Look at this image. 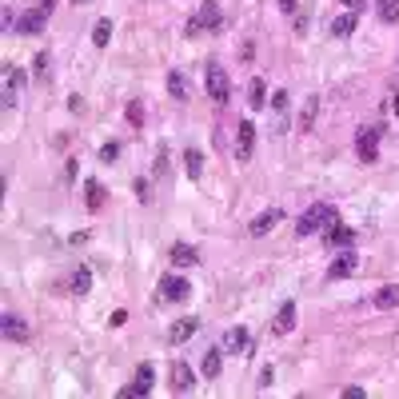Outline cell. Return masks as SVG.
Returning <instances> with one entry per match:
<instances>
[{"label": "cell", "mask_w": 399, "mask_h": 399, "mask_svg": "<svg viewBox=\"0 0 399 399\" xmlns=\"http://www.w3.org/2000/svg\"><path fill=\"white\" fill-rule=\"evenodd\" d=\"M328 224H335V208L331 204H311V208L300 216L296 224V235H311V232H324Z\"/></svg>", "instance_id": "6da1fadb"}, {"label": "cell", "mask_w": 399, "mask_h": 399, "mask_svg": "<svg viewBox=\"0 0 399 399\" xmlns=\"http://www.w3.org/2000/svg\"><path fill=\"white\" fill-rule=\"evenodd\" d=\"M379 132H383V128H359V132H355V156H359V160H363V164H376V156H379Z\"/></svg>", "instance_id": "7a4b0ae2"}, {"label": "cell", "mask_w": 399, "mask_h": 399, "mask_svg": "<svg viewBox=\"0 0 399 399\" xmlns=\"http://www.w3.org/2000/svg\"><path fill=\"white\" fill-rule=\"evenodd\" d=\"M152 383H156V368H152V363H140V368H136V379H132L128 387H120V399L148 396V391H152Z\"/></svg>", "instance_id": "3957f363"}, {"label": "cell", "mask_w": 399, "mask_h": 399, "mask_svg": "<svg viewBox=\"0 0 399 399\" xmlns=\"http://www.w3.org/2000/svg\"><path fill=\"white\" fill-rule=\"evenodd\" d=\"M208 96L216 104H228L232 100V80H228V72L220 68V64H208Z\"/></svg>", "instance_id": "277c9868"}, {"label": "cell", "mask_w": 399, "mask_h": 399, "mask_svg": "<svg viewBox=\"0 0 399 399\" xmlns=\"http://www.w3.org/2000/svg\"><path fill=\"white\" fill-rule=\"evenodd\" d=\"M188 296H192V283L184 276H164L160 280V300L164 304H184Z\"/></svg>", "instance_id": "5b68a950"}, {"label": "cell", "mask_w": 399, "mask_h": 399, "mask_svg": "<svg viewBox=\"0 0 399 399\" xmlns=\"http://www.w3.org/2000/svg\"><path fill=\"white\" fill-rule=\"evenodd\" d=\"M24 84H28V72L16 68V64H4V108H12V100Z\"/></svg>", "instance_id": "8992f818"}, {"label": "cell", "mask_w": 399, "mask_h": 399, "mask_svg": "<svg viewBox=\"0 0 399 399\" xmlns=\"http://www.w3.org/2000/svg\"><path fill=\"white\" fill-rule=\"evenodd\" d=\"M224 352H232V355H252V352H256V339L248 335V328H232L228 335H224Z\"/></svg>", "instance_id": "52a82bcc"}, {"label": "cell", "mask_w": 399, "mask_h": 399, "mask_svg": "<svg viewBox=\"0 0 399 399\" xmlns=\"http://www.w3.org/2000/svg\"><path fill=\"white\" fill-rule=\"evenodd\" d=\"M44 24H48L44 8H24L21 21H16V32H21V36H36V32H44Z\"/></svg>", "instance_id": "ba28073f"}, {"label": "cell", "mask_w": 399, "mask_h": 399, "mask_svg": "<svg viewBox=\"0 0 399 399\" xmlns=\"http://www.w3.org/2000/svg\"><path fill=\"white\" fill-rule=\"evenodd\" d=\"M276 224H283V208H268V211H259L256 220L248 224V232H252V235H268L272 228H276Z\"/></svg>", "instance_id": "9c48e42d"}, {"label": "cell", "mask_w": 399, "mask_h": 399, "mask_svg": "<svg viewBox=\"0 0 399 399\" xmlns=\"http://www.w3.org/2000/svg\"><path fill=\"white\" fill-rule=\"evenodd\" d=\"M324 244H328V248H352V244H355V232H352V228H344V224L335 220V224H328V228H324Z\"/></svg>", "instance_id": "30bf717a"}, {"label": "cell", "mask_w": 399, "mask_h": 399, "mask_svg": "<svg viewBox=\"0 0 399 399\" xmlns=\"http://www.w3.org/2000/svg\"><path fill=\"white\" fill-rule=\"evenodd\" d=\"M252 148H256V124H240V132H235V160H248L252 156Z\"/></svg>", "instance_id": "8fae6325"}, {"label": "cell", "mask_w": 399, "mask_h": 399, "mask_svg": "<svg viewBox=\"0 0 399 399\" xmlns=\"http://www.w3.org/2000/svg\"><path fill=\"white\" fill-rule=\"evenodd\" d=\"M192 387H196L192 368L184 363V359H176V363H172V391H176V396H184V391H192Z\"/></svg>", "instance_id": "7c38bea8"}, {"label": "cell", "mask_w": 399, "mask_h": 399, "mask_svg": "<svg viewBox=\"0 0 399 399\" xmlns=\"http://www.w3.org/2000/svg\"><path fill=\"white\" fill-rule=\"evenodd\" d=\"M0 331H4V339H12V344H24V339H28V324H24L21 316H12V311H4Z\"/></svg>", "instance_id": "4fadbf2b"}, {"label": "cell", "mask_w": 399, "mask_h": 399, "mask_svg": "<svg viewBox=\"0 0 399 399\" xmlns=\"http://www.w3.org/2000/svg\"><path fill=\"white\" fill-rule=\"evenodd\" d=\"M355 268H359V259L352 256V252H344V256H335L331 259V268H328V280H348Z\"/></svg>", "instance_id": "5bb4252c"}, {"label": "cell", "mask_w": 399, "mask_h": 399, "mask_svg": "<svg viewBox=\"0 0 399 399\" xmlns=\"http://www.w3.org/2000/svg\"><path fill=\"white\" fill-rule=\"evenodd\" d=\"M200 328V320H176L172 328H168V344H188L192 335Z\"/></svg>", "instance_id": "9a60e30c"}, {"label": "cell", "mask_w": 399, "mask_h": 399, "mask_svg": "<svg viewBox=\"0 0 399 399\" xmlns=\"http://www.w3.org/2000/svg\"><path fill=\"white\" fill-rule=\"evenodd\" d=\"M292 328H296V304L287 300V304L276 311V320H272V331H276V335H287Z\"/></svg>", "instance_id": "2e32d148"}, {"label": "cell", "mask_w": 399, "mask_h": 399, "mask_svg": "<svg viewBox=\"0 0 399 399\" xmlns=\"http://www.w3.org/2000/svg\"><path fill=\"white\" fill-rule=\"evenodd\" d=\"M196 16H200V24H204V28H211V32H216V28L224 24V12H220V4H216V0H204Z\"/></svg>", "instance_id": "e0dca14e"}, {"label": "cell", "mask_w": 399, "mask_h": 399, "mask_svg": "<svg viewBox=\"0 0 399 399\" xmlns=\"http://www.w3.org/2000/svg\"><path fill=\"white\" fill-rule=\"evenodd\" d=\"M168 259H172L176 268H192V263L200 259V252H196L192 244H172V252H168Z\"/></svg>", "instance_id": "ac0fdd59"}, {"label": "cell", "mask_w": 399, "mask_h": 399, "mask_svg": "<svg viewBox=\"0 0 399 399\" xmlns=\"http://www.w3.org/2000/svg\"><path fill=\"white\" fill-rule=\"evenodd\" d=\"M88 287H92V272L80 263V268H72L68 276V292H76V296H88Z\"/></svg>", "instance_id": "d6986e66"}, {"label": "cell", "mask_w": 399, "mask_h": 399, "mask_svg": "<svg viewBox=\"0 0 399 399\" xmlns=\"http://www.w3.org/2000/svg\"><path fill=\"white\" fill-rule=\"evenodd\" d=\"M104 200H108V196H104V184H100V180H88V184H84V204H88V211H100Z\"/></svg>", "instance_id": "ffe728a7"}, {"label": "cell", "mask_w": 399, "mask_h": 399, "mask_svg": "<svg viewBox=\"0 0 399 399\" xmlns=\"http://www.w3.org/2000/svg\"><path fill=\"white\" fill-rule=\"evenodd\" d=\"M263 104H268V84L256 76V80L248 84V108H263Z\"/></svg>", "instance_id": "44dd1931"}, {"label": "cell", "mask_w": 399, "mask_h": 399, "mask_svg": "<svg viewBox=\"0 0 399 399\" xmlns=\"http://www.w3.org/2000/svg\"><path fill=\"white\" fill-rule=\"evenodd\" d=\"M376 307H399V283H387V287H379L376 292Z\"/></svg>", "instance_id": "7402d4cb"}, {"label": "cell", "mask_w": 399, "mask_h": 399, "mask_svg": "<svg viewBox=\"0 0 399 399\" xmlns=\"http://www.w3.org/2000/svg\"><path fill=\"white\" fill-rule=\"evenodd\" d=\"M316 116H320V100H316V96H307L304 112H300V132H311V124H316Z\"/></svg>", "instance_id": "603a6c76"}, {"label": "cell", "mask_w": 399, "mask_h": 399, "mask_svg": "<svg viewBox=\"0 0 399 399\" xmlns=\"http://www.w3.org/2000/svg\"><path fill=\"white\" fill-rule=\"evenodd\" d=\"M184 172H188L192 180H200V172H204V156H200L196 148H188V152H184Z\"/></svg>", "instance_id": "cb8c5ba5"}, {"label": "cell", "mask_w": 399, "mask_h": 399, "mask_svg": "<svg viewBox=\"0 0 399 399\" xmlns=\"http://www.w3.org/2000/svg\"><path fill=\"white\" fill-rule=\"evenodd\" d=\"M168 92L176 96V100L188 96V80H184V72H168Z\"/></svg>", "instance_id": "d4e9b609"}, {"label": "cell", "mask_w": 399, "mask_h": 399, "mask_svg": "<svg viewBox=\"0 0 399 399\" xmlns=\"http://www.w3.org/2000/svg\"><path fill=\"white\" fill-rule=\"evenodd\" d=\"M355 32V12H348V16H339V21H331V36H352Z\"/></svg>", "instance_id": "484cf974"}, {"label": "cell", "mask_w": 399, "mask_h": 399, "mask_svg": "<svg viewBox=\"0 0 399 399\" xmlns=\"http://www.w3.org/2000/svg\"><path fill=\"white\" fill-rule=\"evenodd\" d=\"M108 40H112V21H96L92 44H96V48H108Z\"/></svg>", "instance_id": "4316f807"}, {"label": "cell", "mask_w": 399, "mask_h": 399, "mask_svg": "<svg viewBox=\"0 0 399 399\" xmlns=\"http://www.w3.org/2000/svg\"><path fill=\"white\" fill-rule=\"evenodd\" d=\"M220 368H224V355L216 352V348H211V352L204 355V376H208V379H216V376H220Z\"/></svg>", "instance_id": "83f0119b"}, {"label": "cell", "mask_w": 399, "mask_h": 399, "mask_svg": "<svg viewBox=\"0 0 399 399\" xmlns=\"http://www.w3.org/2000/svg\"><path fill=\"white\" fill-rule=\"evenodd\" d=\"M379 21L383 24H399V0H383V4H379Z\"/></svg>", "instance_id": "f1b7e54d"}, {"label": "cell", "mask_w": 399, "mask_h": 399, "mask_svg": "<svg viewBox=\"0 0 399 399\" xmlns=\"http://www.w3.org/2000/svg\"><path fill=\"white\" fill-rule=\"evenodd\" d=\"M128 124H132V128H144V104H140V100H132V104H128Z\"/></svg>", "instance_id": "f546056e"}, {"label": "cell", "mask_w": 399, "mask_h": 399, "mask_svg": "<svg viewBox=\"0 0 399 399\" xmlns=\"http://www.w3.org/2000/svg\"><path fill=\"white\" fill-rule=\"evenodd\" d=\"M116 156H120V144L116 140H108L104 148H100V160H104V164H116Z\"/></svg>", "instance_id": "4dcf8cb0"}, {"label": "cell", "mask_w": 399, "mask_h": 399, "mask_svg": "<svg viewBox=\"0 0 399 399\" xmlns=\"http://www.w3.org/2000/svg\"><path fill=\"white\" fill-rule=\"evenodd\" d=\"M268 104H272V108H276V116L283 120V112H287V92H283V88H280V92H272V100H268Z\"/></svg>", "instance_id": "1f68e13d"}, {"label": "cell", "mask_w": 399, "mask_h": 399, "mask_svg": "<svg viewBox=\"0 0 399 399\" xmlns=\"http://www.w3.org/2000/svg\"><path fill=\"white\" fill-rule=\"evenodd\" d=\"M200 32H204L200 16H188V21H184V36H200Z\"/></svg>", "instance_id": "d6a6232c"}, {"label": "cell", "mask_w": 399, "mask_h": 399, "mask_svg": "<svg viewBox=\"0 0 399 399\" xmlns=\"http://www.w3.org/2000/svg\"><path fill=\"white\" fill-rule=\"evenodd\" d=\"M32 64H36V76H40V80H48V52H40Z\"/></svg>", "instance_id": "836d02e7"}, {"label": "cell", "mask_w": 399, "mask_h": 399, "mask_svg": "<svg viewBox=\"0 0 399 399\" xmlns=\"http://www.w3.org/2000/svg\"><path fill=\"white\" fill-rule=\"evenodd\" d=\"M136 200H140V204H148V200H152V192H148V180H136Z\"/></svg>", "instance_id": "e575fe53"}, {"label": "cell", "mask_w": 399, "mask_h": 399, "mask_svg": "<svg viewBox=\"0 0 399 399\" xmlns=\"http://www.w3.org/2000/svg\"><path fill=\"white\" fill-rule=\"evenodd\" d=\"M108 324H112V328H124V324H128V311H124V307H116V311L108 316Z\"/></svg>", "instance_id": "d590c367"}, {"label": "cell", "mask_w": 399, "mask_h": 399, "mask_svg": "<svg viewBox=\"0 0 399 399\" xmlns=\"http://www.w3.org/2000/svg\"><path fill=\"white\" fill-rule=\"evenodd\" d=\"M276 4H280L283 12H296V4H300V0H276Z\"/></svg>", "instance_id": "8d00e7d4"}, {"label": "cell", "mask_w": 399, "mask_h": 399, "mask_svg": "<svg viewBox=\"0 0 399 399\" xmlns=\"http://www.w3.org/2000/svg\"><path fill=\"white\" fill-rule=\"evenodd\" d=\"M344 4H348L352 12H359V8H363V0H344Z\"/></svg>", "instance_id": "74e56055"}, {"label": "cell", "mask_w": 399, "mask_h": 399, "mask_svg": "<svg viewBox=\"0 0 399 399\" xmlns=\"http://www.w3.org/2000/svg\"><path fill=\"white\" fill-rule=\"evenodd\" d=\"M40 8H44V12H52V8H56V0H40Z\"/></svg>", "instance_id": "f35d334b"}, {"label": "cell", "mask_w": 399, "mask_h": 399, "mask_svg": "<svg viewBox=\"0 0 399 399\" xmlns=\"http://www.w3.org/2000/svg\"><path fill=\"white\" fill-rule=\"evenodd\" d=\"M391 112H396V116H399V92H396V100H391Z\"/></svg>", "instance_id": "ab89813d"}, {"label": "cell", "mask_w": 399, "mask_h": 399, "mask_svg": "<svg viewBox=\"0 0 399 399\" xmlns=\"http://www.w3.org/2000/svg\"><path fill=\"white\" fill-rule=\"evenodd\" d=\"M68 4H88V0H68Z\"/></svg>", "instance_id": "60d3db41"}]
</instances>
